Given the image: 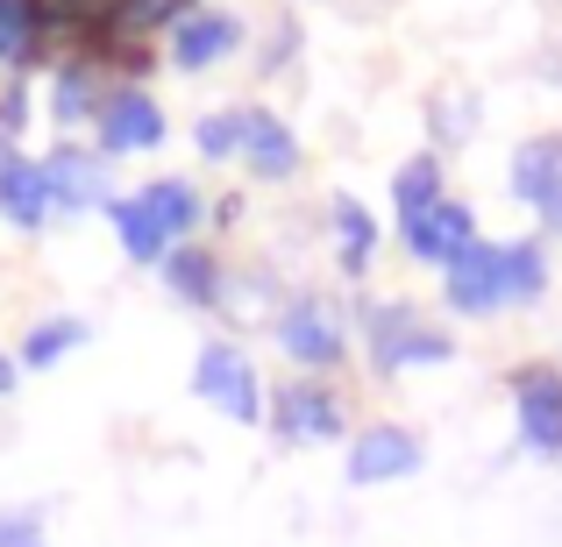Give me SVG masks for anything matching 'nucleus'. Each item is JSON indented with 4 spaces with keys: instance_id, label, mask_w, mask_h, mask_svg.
I'll return each instance as SVG.
<instances>
[{
    "instance_id": "nucleus-1",
    "label": "nucleus",
    "mask_w": 562,
    "mask_h": 547,
    "mask_svg": "<svg viewBox=\"0 0 562 547\" xmlns=\"http://www.w3.org/2000/svg\"><path fill=\"white\" fill-rule=\"evenodd\" d=\"M271 342L285 349V363H300L306 377H328V369L349 363V342H357V320L342 314V299L328 292H292L271 320Z\"/></svg>"
},
{
    "instance_id": "nucleus-2",
    "label": "nucleus",
    "mask_w": 562,
    "mask_h": 547,
    "mask_svg": "<svg viewBox=\"0 0 562 547\" xmlns=\"http://www.w3.org/2000/svg\"><path fill=\"white\" fill-rule=\"evenodd\" d=\"M363 349H371V369L378 377H406V369H435L456 356V334H441L435 320L420 314V306L406 299H378L363 306Z\"/></svg>"
},
{
    "instance_id": "nucleus-3",
    "label": "nucleus",
    "mask_w": 562,
    "mask_h": 547,
    "mask_svg": "<svg viewBox=\"0 0 562 547\" xmlns=\"http://www.w3.org/2000/svg\"><path fill=\"white\" fill-rule=\"evenodd\" d=\"M263 426L278 434V448H328L349 434V398L328 377H285L263 398Z\"/></svg>"
},
{
    "instance_id": "nucleus-4",
    "label": "nucleus",
    "mask_w": 562,
    "mask_h": 547,
    "mask_svg": "<svg viewBox=\"0 0 562 547\" xmlns=\"http://www.w3.org/2000/svg\"><path fill=\"white\" fill-rule=\"evenodd\" d=\"M192 391L206 398V406L221 412V420H235V426H263V377H257V363H249V349H235V342H206L200 356H192Z\"/></svg>"
},
{
    "instance_id": "nucleus-5",
    "label": "nucleus",
    "mask_w": 562,
    "mask_h": 547,
    "mask_svg": "<svg viewBox=\"0 0 562 547\" xmlns=\"http://www.w3.org/2000/svg\"><path fill=\"white\" fill-rule=\"evenodd\" d=\"M513 391V434L527 455L562 463V363H520L506 377Z\"/></svg>"
},
{
    "instance_id": "nucleus-6",
    "label": "nucleus",
    "mask_w": 562,
    "mask_h": 547,
    "mask_svg": "<svg viewBox=\"0 0 562 547\" xmlns=\"http://www.w3.org/2000/svg\"><path fill=\"white\" fill-rule=\"evenodd\" d=\"M420 463H427V448H420V434H413V426L371 420V426H357V434H349L342 477H349V491H384V483H406Z\"/></svg>"
},
{
    "instance_id": "nucleus-7",
    "label": "nucleus",
    "mask_w": 562,
    "mask_h": 547,
    "mask_svg": "<svg viewBox=\"0 0 562 547\" xmlns=\"http://www.w3.org/2000/svg\"><path fill=\"white\" fill-rule=\"evenodd\" d=\"M441 299H449V314H463V320L498 314V306H506V292H498V242L477 235L463 257L441 263Z\"/></svg>"
},
{
    "instance_id": "nucleus-8",
    "label": "nucleus",
    "mask_w": 562,
    "mask_h": 547,
    "mask_svg": "<svg viewBox=\"0 0 562 547\" xmlns=\"http://www.w3.org/2000/svg\"><path fill=\"white\" fill-rule=\"evenodd\" d=\"M93 128H100V157H128V150H157V143H165V114H157V100L136 93V86H114V93L100 100Z\"/></svg>"
},
{
    "instance_id": "nucleus-9",
    "label": "nucleus",
    "mask_w": 562,
    "mask_h": 547,
    "mask_svg": "<svg viewBox=\"0 0 562 547\" xmlns=\"http://www.w3.org/2000/svg\"><path fill=\"white\" fill-rule=\"evenodd\" d=\"M43 185H50V214L108 206V164H100V150H71V143H57V150L43 157Z\"/></svg>"
},
{
    "instance_id": "nucleus-10",
    "label": "nucleus",
    "mask_w": 562,
    "mask_h": 547,
    "mask_svg": "<svg viewBox=\"0 0 562 547\" xmlns=\"http://www.w3.org/2000/svg\"><path fill=\"white\" fill-rule=\"evenodd\" d=\"M157 271H165V292L179 306H192V314H214V306L228 299V263H221L206 242H179Z\"/></svg>"
},
{
    "instance_id": "nucleus-11",
    "label": "nucleus",
    "mask_w": 562,
    "mask_h": 547,
    "mask_svg": "<svg viewBox=\"0 0 562 547\" xmlns=\"http://www.w3.org/2000/svg\"><path fill=\"white\" fill-rule=\"evenodd\" d=\"M513 200L535 206V214H562V136H527L520 150H513V171H506Z\"/></svg>"
},
{
    "instance_id": "nucleus-12",
    "label": "nucleus",
    "mask_w": 562,
    "mask_h": 547,
    "mask_svg": "<svg viewBox=\"0 0 562 547\" xmlns=\"http://www.w3.org/2000/svg\"><path fill=\"white\" fill-rule=\"evenodd\" d=\"M398 235H406V249L420 263H435V271H441L449 257H463V249L477 242V214H470L463 200H441V206H427V214L413 220V228H398Z\"/></svg>"
},
{
    "instance_id": "nucleus-13",
    "label": "nucleus",
    "mask_w": 562,
    "mask_h": 547,
    "mask_svg": "<svg viewBox=\"0 0 562 547\" xmlns=\"http://www.w3.org/2000/svg\"><path fill=\"white\" fill-rule=\"evenodd\" d=\"M0 220L22 228V235L50 228V185H43V164H36V157H22V150L0 157Z\"/></svg>"
},
{
    "instance_id": "nucleus-14",
    "label": "nucleus",
    "mask_w": 562,
    "mask_h": 547,
    "mask_svg": "<svg viewBox=\"0 0 562 547\" xmlns=\"http://www.w3.org/2000/svg\"><path fill=\"white\" fill-rule=\"evenodd\" d=\"M243 164H249V179H263V185H285L292 171H300V143H292V128L278 122L271 107H249V128H243Z\"/></svg>"
},
{
    "instance_id": "nucleus-15",
    "label": "nucleus",
    "mask_w": 562,
    "mask_h": 547,
    "mask_svg": "<svg viewBox=\"0 0 562 547\" xmlns=\"http://www.w3.org/2000/svg\"><path fill=\"white\" fill-rule=\"evenodd\" d=\"M235 43H243V22H235V14H186V22L171 29V65L206 71V65H221Z\"/></svg>"
},
{
    "instance_id": "nucleus-16",
    "label": "nucleus",
    "mask_w": 562,
    "mask_h": 547,
    "mask_svg": "<svg viewBox=\"0 0 562 547\" xmlns=\"http://www.w3.org/2000/svg\"><path fill=\"white\" fill-rule=\"evenodd\" d=\"M498 292H506V306H541L549 299V249H541L535 235L498 242Z\"/></svg>"
},
{
    "instance_id": "nucleus-17",
    "label": "nucleus",
    "mask_w": 562,
    "mask_h": 547,
    "mask_svg": "<svg viewBox=\"0 0 562 547\" xmlns=\"http://www.w3.org/2000/svg\"><path fill=\"white\" fill-rule=\"evenodd\" d=\"M86 342H93V328H86L79 314H50V320H36V328L22 334L14 363H22V369H57L71 349H86Z\"/></svg>"
},
{
    "instance_id": "nucleus-18",
    "label": "nucleus",
    "mask_w": 562,
    "mask_h": 547,
    "mask_svg": "<svg viewBox=\"0 0 562 547\" xmlns=\"http://www.w3.org/2000/svg\"><path fill=\"white\" fill-rule=\"evenodd\" d=\"M136 200L150 206V220L165 228V242H171V249H179L186 235L200 228V214H206V206H200V192H192L186 179H150V185L136 192Z\"/></svg>"
},
{
    "instance_id": "nucleus-19",
    "label": "nucleus",
    "mask_w": 562,
    "mask_h": 547,
    "mask_svg": "<svg viewBox=\"0 0 562 547\" xmlns=\"http://www.w3.org/2000/svg\"><path fill=\"white\" fill-rule=\"evenodd\" d=\"M335 257H342V277H363L371 271V257H378V220H371V206L363 200H335Z\"/></svg>"
},
{
    "instance_id": "nucleus-20",
    "label": "nucleus",
    "mask_w": 562,
    "mask_h": 547,
    "mask_svg": "<svg viewBox=\"0 0 562 547\" xmlns=\"http://www.w3.org/2000/svg\"><path fill=\"white\" fill-rule=\"evenodd\" d=\"M449 192H441V157L427 150V157H406L398 164V179H392V214H398V228H413V220L427 214V206H441Z\"/></svg>"
},
{
    "instance_id": "nucleus-21",
    "label": "nucleus",
    "mask_w": 562,
    "mask_h": 547,
    "mask_svg": "<svg viewBox=\"0 0 562 547\" xmlns=\"http://www.w3.org/2000/svg\"><path fill=\"white\" fill-rule=\"evenodd\" d=\"M108 220H114V235H122V249H128V263H165L171 257V242H165V228L150 220V206L128 192V200H108Z\"/></svg>"
},
{
    "instance_id": "nucleus-22",
    "label": "nucleus",
    "mask_w": 562,
    "mask_h": 547,
    "mask_svg": "<svg viewBox=\"0 0 562 547\" xmlns=\"http://www.w3.org/2000/svg\"><path fill=\"white\" fill-rule=\"evenodd\" d=\"M43 50V8L36 0H0V65H29Z\"/></svg>"
},
{
    "instance_id": "nucleus-23",
    "label": "nucleus",
    "mask_w": 562,
    "mask_h": 547,
    "mask_svg": "<svg viewBox=\"0 0 562 547\" xmlns=\"http://www.w3.org/2000/svg\"><path fill=\"white\" fill-rule=\"evenodd\" d=\"M100 86H93V71L86 65H57V79H50V114L57 122H86V114H100Z\"/></svg>"
},
{
    "instance_id": "nucleus-24",
    "label": "nucleus",
    "mask_w": 562,
    "mask_h": 547,
    "mask_svg": "<svg viewBox=\"0 0 562 547\" xmlns=\"http://www.w3.org/2000/svg\"><path fill=\"white\" fill-rule=\"evenodd\" d=\"M243 128H249V107H228V114H206L192 128V143H200L206 164H228V157H243Z\"/></svg>"
},
{
    "instance_id": "nucleus-25",
    "label": "nucleus",
    "mask_w": 562,
    "mask_h": 547,
    "mask_svg": "<svg viewBox=\"0 0 562 547\" xmlns=\"http://www.w3.org/2000/svg\"><path fill=\"white\" fill-rule=\"evenodd\" d=\"M0 547H50V534H43V505H8L0 512Z\"/></svg>"
},
{
    "instance_id": "nucleus-26",
    "label": "nucleus",
    "mask_w": 562,
    "mask_h": 547,
    "mask_svg": "<svg viewBox=\"0 0 562 547\" xmlns=\"http://www.w3.org/2000/svg\"><path fill=\"white\" fill-rule=\"evenodd\" d=\"M122 29H165V22H186V0H122V14H114Z\"/></svg>"
},
{
    "instance_id": "nucleus-27",
    "label": "nucleus",
    "mask_w": 562,
    "mask_h": 547,
    "mask_svg": "<svg viewBox=\"0 0 562 547\" xmlns=\"http://www.w3.org/2000/svg\"><path fill=\"white\" fill-rule=\"evenodd\" d=\"M470 128H477V114H470V100H441V107H435V136H456V143H463Z\"/></svg>"
},
{
    "instance_id": "nucleus-28",
    "label": "nucleus",
    "mask_w": 562,
    "mask_h": 547,
    "mask_svg": "<svg viewBox=\"0 0 562 547\" xmlns=\"http://www.w3.org/2000/svg\"><path fill=\"white\" fill-rule=\"evenodd\" d=\"M206 220H214V228H228V220H243V200H235V192H228V200H214V206H206Z\"/></svg>"
},
{
    "instance_id": "nucleus-29",
    "label": "nucleus",
    "mask_w": 562,
    "mask_h": 547,
    "mask_svg": "<svg viewBox=\"0 0 562 547\" xmlns=\"http://www.w3.org/2000/svg\"><path fill=\"white\" fill-rule=\"evenodd\" d=\"M14 384H22V363H14V356H0V398H8Z\"/></svg>"
},
{
    "instance_id": "nucleus-30",
    "label": "nucleus",
    "mask_w": 562,
    "mask_h": 547,
    "mask_svg": "<svg viewBox=\"0 0 562 547\" xmlns=\"http://www.w3.org/2000/svg\"><path fill=\"white\" fill-rule=\"evenodd\" d=\"M555 228H562V214H555Z\"/></svg>"
}]
</instances>
